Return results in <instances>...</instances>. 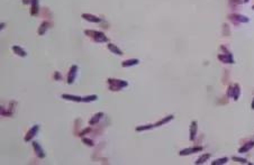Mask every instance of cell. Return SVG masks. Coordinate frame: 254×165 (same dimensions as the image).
I'll return each mask as SVG.
<instances>
[{"mask_svg": "<svg viewBox=\"0 0 254 165\" xmlns=\"http://www.w3.org/2000/svg\"><path fill=\"white\" fill-rule=\"evenodd\" d=\"M84 34L87 36L91 37L95 42L97 43H105V42H108V37L101 32H98V31H84Z\"/></svg>", "mask_w": 254, "mask_h": 165, "instance_id": "6da1fadb", "label": "cell"}, {"mask_svg": "<svg viewBox=\"0 0 254 165\" xmlns=\"http://www.w3.org/2000/svg\"><path fill=\"white\" fill-rule=\"evenodd\" d=\"M107 82L109 84V89L111 91H119L123 88H126L128 83L124 80H117V79H108Z\"/></svg>", "mask_w": 254, "mask_h": 165, "instance_id": "7a4b0ae2", "label": "cell"}, {"mask_svg": "<svg viewBox=\"0 0 254 165\" xmlns=\"http://www.w3.org/2000/svg\"><path fill=\"white\" fill-rule=\"evenodd\" d=\"M228 18L234 23V24H240V23H248L250 19L243 15H240V14H230L228 16Z\"/></svg>", "mask_w": 254, "mask_h": 165, "instance_id": "3957f363", "label": "cell"}, {"mask_svg": "<svg viewBox=\"0 0 254 165\" xmlns=\"http://www.w3.org/2000/svg\"><path fill=\"white\" fill-rule=\"evenodd\" d=\"M203 151L201 146H195V147H189V148H184L182 151L179 152V155L184 156V155H189V154H193V153H199Z\"/></svg>", "mask_w": 254, "mask_h": 165, "instance_id": "277c9868", "label": "cell"}, {"mask_svg": "<svg viewBox=\"0 0 254 165\" xmlns=\"http://www.w3.org/2000/svg\"><path fill=\"white\" fill-rule=\"evenodd\" d=\"M39 130V126L38 125H34L28 132H27V134H26V136H25V142H29V140H32L35 136H36V134H37V132Z\"/></svg>", "mask_w": 254, "mask_h": 165, "instance_id": "5b68a950", "label": "cell"}, {"mask_svg": "<svg viewBox=\"0 0 254 165\" xmlns=\"http://www.w3.org/2000/svg\"><path fill=\"white\" fill-rule=\"evenodd\" d=\"M76 72H78V66L76 65H72L70 68V71H69V74H68V83L69 84H72V83L74 82Z\"/></svg>", "mask_w": 254, "mask_h": 165, "instance_id": "8992f818", "label": "cell"}, {"mask_svg": "<svg viewBox=\"0 0 254 165\" xmlns=\"http://www.w3.org/2000/svg\"><path fill=\"white\" fill-rule=\"evenodd\" d=\"M33 148H34V151L36 153V155H37L39 159H44L45 157V153L43 151V148L41 147V145L38 144L37 142H33Z\"/></svg>", "mask_w": 254, "mask_h": 165, "instance_id": "52a82bcc", "label": "cell"}, {"mask_svg": "<svg viewBox=\"0 0 254 165\" xmlns=\"http://www.w3.org/2000/svg\"><path fill=\"white\" fill-rule=\"evenodd\" d=\"M197 130H198V124L197 121H192L190 125V136H189V138L190 140H195L196 139V136H197Z\"/></svg>", "mask_w": 254, "mask_h": 165, "instance_id": "ba28073f", "label": "cell"}, {"mask_svg": "<svg viewBox=\"0 0 254 165\" xmlns=\"http://www.w3.org/2000/svg\"><path fill=\"white\" fill-rule=\"evenodd\" d=\"M218 60L219 61H222L223 63H229V64H233L234 63V60H233V55L230 54H219L218 55Z\"/></svg>", "mask_w": 254, "mask_h": 165, "instance_id": "9c48e42d", "label": "cell"}, {"mask_svg": "<svg viewBox=\"0 0 254 165\" xmlns=\"http://www.w3.org/2000/svg\"><path fill=\"white\" fill-rule=\"evenodd\" d=\"M82 18L88 20V21H92V23H100L101 21V18L97 17L95 15H91V14H82Z\"/></svg>", "mask_w": 254, "mask_h": 165, "instance_id": "30bf717a", "label": "cell"}, {"mask_svg": "<svg viewBox=\"0 0 254 165\" xmlns=\"http://www.w3.org/2000/svg\"><path fill=\"white\" fill-rule=\"evenodd\" d=\"M253 147H254V142H253V140H251V142H248L246 144H244V145H243V146H242L241 148L238 149V153H240V154L246 153V152H248L250 149H252Z\"/></svg>", "mask_w": 254, "mask_h": 165, "instance_id": "8fae6325", "label": "cell"}, {"mask_svg": "<svg viewBox=\"0 0 254 165\" xmlns=\"http://www.w3.org/2000/svg\"><path fill=\"white\" fill-rule=\"evenodd\" d=\"M62 98L65 100H70V101L74 102H82V98L79 95H62Z\"/></svg>", "mask_w": 254, "mask_h": 165, "instance_id": "7c38bea8", "label": "cell"}, {"mask_svg": "<svg viewBox=\"0 0 254 165\" xmlns=\"http://www.w3.org/2000/svg\"><path fill=\"white\" fill-rule=\"evenodd\" d=\"M138 60L137 58H131V60H126L121 63V66L123 68H128V66H133V65H137L138 64Z\"/></svg>", "mask_w": 254, "mask_h": 165, "instance_id": "4fadbf2b", "label": "cell"}, {"mask_svg": "<svg viewBox=\"0 0 254 165\" xmlns=\"http://www.w3.org/2000/svg\"><path fill=\"white\" fill-rule=\"evenodd\" d=\"M102 117H103V114L102 112H98V114H96L91 119L89 120V125L90 126H93V125H96V124H98L99 122V120L101 119Z\"/></svg>", "mask_w": 254, "mask_h": 165, "instance_id": "5bb4252c", "label": "cell"}, {"mask_svg": "<svg viewBox=\"0 0 254 165\" xmlns=\"http://www.w3.org/2000/svg\"><path fill=\"white\" fill-rule=\"evenodd\" d=\"M107 47H108V50L110 52H113L114 54H116V55H123V52H121V50H119V47H117L115 44H113V43H109L108 45H107Z\"/></svg>", "mask_w": 254, "mask_h": 165, "instance_id": "9a60e30c", "label": "cell"}, {"mask_svg": "<svg viewBox=\"0 0 254 165\" xmlns=\"http://www.w3.org/2000/svg\"><path fill=\"white\" fill-rule=\"evenodd\" d=\"M173 119V115H169V116H166L164 118H162L161 120H159L156 124H154L155 125V127H160V126H162V125H164L166 122H169V121H171Z\"/></svg>", "mask_w": 254, "mask_h": 165, "instance_id": "2e32d148", "label": "cell"}, {"mask_svg": "<svg viewBox=\"0 0 254 165\" xmlns=\"http://www.w3.org/2000/svg\"><path fill=\"white\" fill-rule=\"evenodd\" d=\"M49 26H50V24H49L47 21H43V23L41 24V26L38 27V35H44L45 32H46L47 28H49Z\"/></svg>", "mask_w": 254, "mask_h": 165, "instance_id": "e0dca14e", "label": "cell"}, {"mask_svg": "<svg viewBox=\"0 0 254 165\" xmlns=\"http://www.w3.org/2000/svg\"><path fill=\"white\" fill-rule=\"evenodd\" d=\"M13 51L15 52V54H17L18 56H21V57H25L27 54H26V52L20 47V46H13Z\"/></svg>", "mask_w": 254, "mask_h": 165, "instance_id": "ac0fdd59", "label": "cell"}, {"mask_svg": "<svg viewBox=\"0 0 254 165\" xmlns=\"http://www.w3.org/2000/svg\"><path fill=\"white\" fill-rule=\"evenodd\" d=\"M32 16H36L38 14V0H33L32 1V10H31Z\"/></svg>", "mask_w": 254, "mask_h": 165, "instance_id": "d6986e66", "label": "cell"}, {"mask_svg": "<svg viewBox=\"0 0 254 165\" xmlns=\"http://www.w3.org/2000/svg\"><path fill=\"white\" fill-rule=\"evenodd\" d=\"M240 95H241V88H240V84H234V91H233V98L234 100H237L240 98Z\"/></svg>", "mask_w": 254, "mask_h": 165, "instance_id": "ffe728a7", "label": "cell"}, {"mask_svg": "<svg viewBox=\"0 0 254 165\" xmlns=\"http://www.w3.org/2000/svg\"><path fill=\"white\" fill-rule=\"evenodd\" d=\"M209 157H210V154H203V155H201V156L196 161V164L197 165L203 164L205 162H207V159H209Z\"/></svg>", "mask_w": 254, "mask_h": 165, "instance_id": "44dd1931", "label": "cell"}, {"mask_svg": "<svg viewBox=\"0 0 254 165\" xmlns=\"http://www.w3.org/2000/svg\"><path fill=\"white\" fill-rule=\"evenodd\" d=\"M97 99H98V95H87V97H83V98H82V102H91V101H96Z\"/></svg>", "mask_w": 254, "mask_h": 165, "instance_id": "7402d4cb", "label": "cell"}, {"mask_svg": "<svg viewBox=\"0 0 254 165\" xmlns=\"http://www.w3.org/2000/svg\"><path fill=\"white\" fill-rule=\"evenodd\" d=\"M227 162H228V157H223V159H215L211 164L213 165H222V164H226Z\"/></svg>", "mask_w": 254, "mask_h": 165, "instance_id": "603a6c76", "label": "cell"}, {"mask_svg": "<svg viewBox=\"0 0 254 165\" xmlns=\"http://www.w3.org/2000/svg\"><path fill=\"white\" fill-rule=\"evenodd\" d=\"M155 127V125H144V126H138L136 127V132H144V130H147V129H152V128Z\"/></svg>", "mask_w": 254, "mask_h": 165, "instance_id": "cb8c5ba5", "label": "cell"}, {"mask_svg": "<svg viewBox=\"0 0 254 165\" xmlns=\"http://www.w3.org/2000/svg\"><path fill=\"white\" fill-rule=\"evenodd\" d=\"M82 142L86 143L88 146H93V140L89 139V138H87V137H82Z\"/></svg>", "mask_w": 254, "mask_h": 165, "instance_id": "d4e9b609", "label": "cell"}, {"mask_svg": "<svg viewBox=\"0 0 254 165\" xmlns=\"http://www.w3.org/2000/svg\"><path fill=\"white\" fill-rule=\"evenodd\" d=\"M233 159L234 161H236V162H240V163H242V164H246L248 163V161L245 159H242V157H236V156H234L233 157Z\"/></svg>", "mask_w": 254, "mask_h": 165, "instance_id": "484cf974", "label": "cell"}, {"mask_svg": "<svg viewBox=\"0 0 254 165\" xmlns=\"http://www.w3.org/2000/svg\"><path fill=\"white\" fill-rule=\"evenodd\" d=\"M233 91H234V84H232V85H229V87H228L227 95H228V97H232V98H233Z\"/></svg>", "mask_w": 254, "mask_h": 165, "instance_id": "4316f807", "label": "cell"}, {"mask_svg": "<svg viewBox=\"0 0 254 165\" xmlns=\"http://www.w3.org/2000/svg\"><path fill=\"white\" fill-rule=\"evenodd\" d=\"M241 4V0H229V5H240Z\"/></svg>", "mask_w": 254, "mask_h": 165, "instance_id": "83f0119b", "label": "cell"}, {"mask_svg": "<svg viewBox=\"0 0 254 165\" xmlns=\"http://www.w3.org/2000/svg\"><path fill=\"white\" fill-rule=\"evenodd\" d=\"M54 79H56V80H61V74H60L59 72H55V73H54Z\"/></svg>", "mask_w": 254, "mask_h": 165, "instance_id": "f1b7e54d", "label": "cell"}, {"mask_svg": "<svg viewBox=\"0 0 254 165\" xmlns=\"http://www.w3.org/2000/svg\"><path fill=\"white\" fill-rule=\"evenodd\" d=\"M89 132H90V128H87V129H84V130H83L82 133L80 134V136H82V137H83V135H86V134H87V133H89Z\"/></svg>", "mask_w": 254, "mask_h": 165, "instance_id": "f546056e", "label": "cell"}, {"mask_svg": "<svg viewBox=\"0 0 254 165\" xmlns=\"http://www.w3.org/2000/svg\"><path fill=\"white\" fill-rule=\"evenodd\" d=\"M33 0H23V4L24 5H28V4H32Z\"/></svg>", "mask_w": 254, "mask_h": 165, "instance_id": "4dcf8cb0", "label": "cell"}, {"mask_svg": "<svg viewBox=\"0 0 254 165\" xmlns=\"http://www.w3.org/2000/svg\"><path fill=\"white\" fill-rule=\"evenodd\" d=\"M5 26H6V24H5V23H2V24L0 25V29H4V28H5Z\"/></svg>", "mask_w": 254, "mask_h": 165, "instance_id": "1f68e13d", "label": "cell"}, {"mask_svg": "<svg viewBox=\"0 0 254 165\" xmlns=\"http://www.w3.org/2000/svg\"><path fill=\"white\" fill-rule=\"evenodd\" d=\"M251 108L254 110V99H253V101H252V105H251Z\"/></svg>", "mask_w": 254, "mask_h": 165, "instance_id": "d6a6232c", "label": "cell"}, {"mask_svg": "<svg viewBox=\"0 0 254 165\" xmlns=\"http://www.w3.org/2000/svg\"><path fill=\"white\" fill-rule=\"evenodd\" d=\"M248 1H250V0H244V2H248Z\"/></svg>", "mask_w": 254, "mask_h": 165, "instance_id": "836d02e7", "label": "cell"}, {"mask_svg": "<svg viewBox=\"0 0 254 165\" xmlns=\"http://www.w3.org/2000/svg\"><path fill=\"white\" fill-rule=\"evenodd\" d=\"M253 9H254V6H253Z\"/></svg>", "mask_w": 254, "mask_h": 165, "instance_id": "e575fe53", "label": "cell"}]
</instances>
